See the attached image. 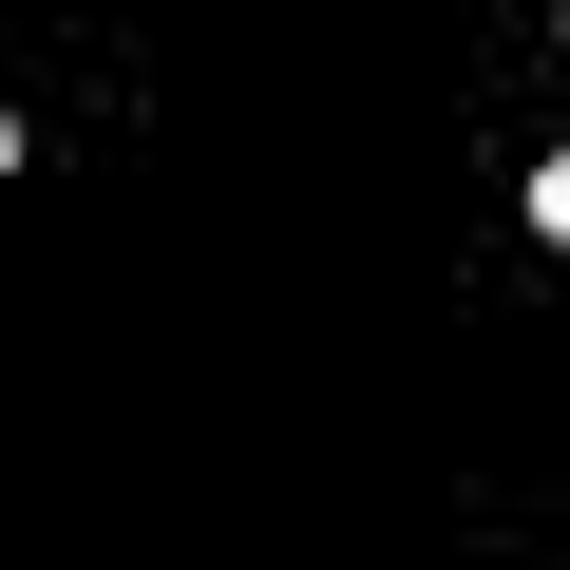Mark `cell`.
<instances>
[{
  "mask_svg": "<svg viewBox=\"0 0 570 570\" xmlns=\"http://www.w3.org/2000/svg\"><path fill=\"white\" fill-rule=\"evenodd\" d=\"M532 247H570V153H551V171H532Z\"/></svg>",
  "mask_w": 570,
  "mask_h": 570,
  "instance_id": "1",
  "label": "cell"
}]
</instances>
